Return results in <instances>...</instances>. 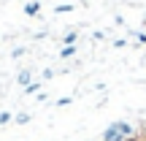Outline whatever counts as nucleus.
Wrapping results in <instances>:
<instances>
[{
  "instance_id": "f257e3e1",
  "label": "nucleus",
  "mask_w": 146,
  "mask_h": 141,
  "mask_svg": "<svg viewBox=\"0 0 146 141\" xmlns=\"http://www.w3.org/2000/svg\"><path fill=\"white\" fill-rule=\"evenodd\" d=\"M135 136V130H133V125L130 122H111L108 128L103 130V141H127V138H133Z\"/></svg>"
},
{
  "instance_id": "f03ea898",
  "label": "nucleus",
  "mask_w": 146,
  "mask_h": 141,
  "mask_svg": "<svg viewBox=\"0 0 146 141\" xmlns=\"http://www.w3.org/2000/svg\"><path fill=\"white\" fill-rule=\"evenodd\" d=\"M16 82H19V87H27V84L33 82V73L27 71V68H25V71H19V76H16Z\"/></svg>"
},
{
  "instance_id": "7ed1b4c3",
  "label": "nucleus",
  "mask_w": 146,
  "mask_h": 141,
  "mask_svg": "<svg viewBox=\"0 0 146 141\" xmlns=\"http://www.w3.org/2000/svg\"><path fill=\"white\" fill-rule=\"evenodd\" d=\"M38 11H41V3H35V0L25 5V14H27V16H38Z\"/></svg>"
},
{
  "instance_id": "20e7f679",
  "label": "nucleus",
  "mask_w": 146,
  "mask_h": 141,
  "mask_svg": "<svg viewBox=\"0 0 146 141\" xmlns=\"http://www.w3.org/2000/svg\"><path fill=\"white\" fill-rule=\"evenodd\" d=\"M41 87H43L41 82H30V84L25 87V92H27V95H38V92H41Z\"/></svg>"
},
{
  "instance_id": "39448f33",
  "label": "nucleus",
  "mask_w": 146,
  "mask_h": 141,
  "mask_svg": "<svg viewBox=\"0 0 146 141\" xmlns=\"http://www.w3.org/2000/svg\"><path fill=\"white\" fill-rule=\"evenodd\" d=\"M73 54H76V46H62V49H60V57H62V60L73 57Z\"/></svg>"
},
{
  "instance_id": "423d86ee",
  "label": "nucleus",
  "mask_w": 146,
  "mask_h": 141,
  "mask_svg": "<svg viewBox=\"0 0 146 141\" xmlns=\"http://www.w3.org/2000/svg\"><path fill=\"white\" fill-rule=\"evenodd\" d=\"M76 38H78V33H76V30H70L68 35H65V46H76Z\"/></svg>"
},
{
  "instance_id": "0eeeda50",
  "label": "nucleus",
  "mask_w": 146,
  "mask_h": 141,
  "mask_svg": "<svg viewBox=\"0 0 146 141\" xmlns=\"http://www.w3.org/2000/svg\"><path fill=\"white\" fill-rule=\"evenodd\" d=\"M11 120H14V114H11V111H0V128H3V125H8Z\"/></svg>"
},
{
  "instance_id": "6e6552de",
  "label": "nucleus",
  "mask_w": 146,
  "mask_h": 141,
  "mask_svg": "<svg viewBox=\"0 0 146 141\" xmlns=\"http://www.w3.org/2000/svg\"><path fill=\"white\" fill-rule=\"evenodd\" d=\"M14 120L19 122V125H27V122H30V114H25V111H22V114H16Z\"/></svg>"
},
{
  "instance_id": "1a4fd4ad",
  "label": "nucleus",
  "mask_w": 146,
  "mask_h": 141,
  "mask_svg": "<svg viewBox=\"0 0 146 141\" xmlns=\"http://www.w3.org/2000/svg\"><path fill=\"white\" fill-rule=\"evenodd\" d=\"M54 11H57V14H65V11H73V5L70 3H62V5H57Z\"/></svg>"
},
{
  "instance_id": "9d476101",
  "label": "nucleus",
  "mask_w": 146,
  "mask_h": 141,
  "mask_svg": "<svg viewBox=\"0 0 146 141\" xmlns=\"http://www.w3.org/2000/svg\"><path fill=\"white\" fill-rule=\"evenodd\" d=\"M133 38H135L138 43H146V33H141V30H135V33H133Z\"/></svg>"
},
{
  "instance_id": "9b49d317",
  "label": "nucleus",
  "mask_w": 146,
  "mask_h": 141,
  "mask_svg": "<svg viewBox=\"0 0 146 141\" xmlns=\"http://www.w3.org/2000/svg\"><path fill=\"white\" fill-rule=\"evenodd\" d=\"M22 54H25V46H16L14 52H11V57H22Z\"/></svg>"
},
{
  "instance_id": "f8f14e48",
  "label": "nucleus",
  "mask_w": 146,
  "mask_h": 141,
  "mask_svg": "<svg viewBox=\"0 0 146 141\" xmlns=\"http://www.w3.org/2000/svg\"><path fill=\"white\" fill-rule=\"evenodd\" d=\"M114 46H116V49H122V46H127V41H125V38H116V41H114Z\"/></svg>"
},
{
  "instance_id": "ddd939ff",
  "label": "nucleus",
  "mask_w": 146,
  "mask_h": 141,
  "mask_svg": "<svg viewBox=\"0 0 146 141\" xmlns=\"http://www.w3.org/2000/svg\"><path fill=\"white\" fill-rule=\"evenodd\" d=\"M127 141H141V136H133V138H127Z\"/></svg>"
},
{
  "instance_id": "4468645a",
  "label": "nucleus",
  "mask_w": 146,
  "mask_h": 141,
  "mask_svg": "<svg viewBox=\"0 0 146 141\" xmlns=\"http://www.w3.org/2000/svg\"><path fill=\"white\" fill-rule=\"evenodd\" d=\"M143 22H146V16H143Z\"/></svg>"
}]
</instances>
